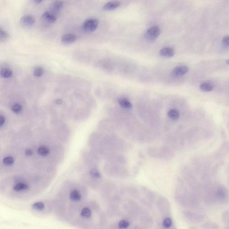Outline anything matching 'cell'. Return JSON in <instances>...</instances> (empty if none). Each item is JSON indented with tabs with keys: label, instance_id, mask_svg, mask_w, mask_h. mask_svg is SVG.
Here are the masks:
<instances>
[{
	"label": "cell",
	"instance_id": "cell-23",
	"mask_svg": "<svg viewBox=\"0 0 229 229\" xmlns=\"http://www.w3.org/2000/svg\"><path fill=\"white\" fill-rule=\"evenodd\" d=\"M90 175L95 178H99L101 177L100 173L96 169H93L90 171Z\"/></svg>",
	"mask_w": 229,
	"mask_h": 229
},
{
	"label": "cell",
	"instance_id": "cell-19",
	"mask_svg": "<svg viewBox=\"0 0 229 229\" xmlns=\"http://www.w3.org/2000/svg\"><path fill=\"white\" fill-rule=\"evenodd\" d=\"M3 163L6 166H10L14 163V159L11 156H9L3 159Z\"/></svg>",
	"mask_w": 229,
	"mask_h": 229
},
{
	"label": "cell",
	"instance_id": "cell-30",
	"mask_svg": "<svg viewBox=\"0 0 229 229\" xmlns=\"http://www.w3.org/2000/svg\"><path fill=\"white\" fill-rule=\"evenodd\" d=\"M56 103L58 105H59V104H61L62 103V101L61 99H57L56 101Z\"/></svg>",
	"mask_w": 229,
	"mask_h": 229
},
{
	"label": "cell",
	"instance_id": "cell-24",
	"mask_svg": "<svg viewBox=\"0 0 229 229\" xmlns=\"http://www.w3.org/2000/svg\"><path fill=\"white\" fill-rule=\"evenodd\" d=\"M163 225L164 226L167 227V228L170 227L172 225V221L171 219L169 218H166L163 221Z\"/></svg>",
	"mask_w": 229,
	"mask_h": 229
},
{
	"label": "cell",
	"instance_id": "cell-1",
	"mask_svg": "<svg viewBox=\"0 0 229 229\" xmlns=\"http://www.w3.org/2000/svg\"><path fill=\"white\" fill-rule=\"evenodd\" d=\"M98 21L94 18H90L85 20L82 24V30L85 32L91 33L94 31L97 28Z\"/></svg>",
	"mask_w": 229,
	"mask_h": 229
},
{
	"label": "cell",
	"instance_id": "cell-28",
	"mask_svg": "<svg viewBox=\"0 0 229 229\" xmlns=\"http://www.w3.org/2000/svg\"><path fill=\"white\" fill-rule=\"evenodd\" d=\"M25 154L26 155L30 156H31L33 152H32V151L30 150V149H27V150H25Z\"/></svg>",
	"mask_w": 229,
	"mask_h": 229
},
{
	"label": "cell",
	"instance_id": "cell-31",
	"mask_svg": "<svg viewBox=\"0 0 229 229\" xmlns=\"http://www.w3.org/2000/svg\"><path fill=\"white\" fill-rule=\"evenodd\" d=\"M226 64H227V65H229V59H227V60H226Z\"/></svg>",
	"mask_w": 229,
	"mask_h": 229
},
{
	"label": "cell",
	"instance_id": "cell-27",
	"mask_svg": "<svg viewBox=\"0 0 229 229\" xmlns=\"http://www.w3.org/2000/svg\"><path fill=\"white\" fill-rule=\"evenodd\" d=\"M5 122V117L4 116L1 115H0V127H1V128L4 125Z\"/></svg>",
	"mask_w": 229,
	"mask_h": 229
},
{
	"label": "cell",
	"instance_id": "cell-13",
	"mask_svg": "<svg viewBox=\"0 0 229 229\" xmlns=\"http://www.w3.org/2000/svg\"><path fill=\"white\" fill-rule=\"evenodd\" d=\"M167 115L172 120H176L180 117V113L176 109H172L168 111Z\"/></svg>",
	"mask_w": 229,
	"mask_h": 229
},
{
	"label": "cell",
	"instance_id": "cell-26",
	"mask_svg": "<svg viewBox=\"0 0 229 229\" xmlns=\"http://www.w3.org/2000/svg\"><path fill=\"white\" fill-rule=\"evenodd\" d=\"M222 43L224 46H227V47H229V36H226L223 37L222 40Z\"/></svg>",
	"mask_w": 229,
	"mask_h": 229
},
{
	"label": "cell",
	"instance_id": "cell-12",
	"mask_svg": "<svg viewBox=\"0 0 229 229\" xmlns=\"http://www.w3.org/2000/svg\"><path fill=\"white\" fill-rule=\"evenodd\" d=\"M29 186L28 185L24 183H18L14 186L13 189L15 191L17 192H20V191H24L27 190L29 189Z\"/></svg>",
	"mask_w": 229,
	"mask_h": 229
},
{
	"label": "cell",
	"instance_id": "cell-2",
	"mask_svg": "<svg viewBox=\"0 0 229 229\" xmlns=\"http://www.w3.org/2000/svg\"><path fill=\"white\" fill-rule=\"evenodd\" d=\"M160 29L157 26L152 27L147 30L145 34V38L149 41H153L158 38L160 34Z\"/></svg>",
	"mask_w": 229,
	"mask_h": 229
},
{
	"label": "cell",
	"instance_id": "cell-9",
	"mask_svg": "<svg viewBox=\"0 0 229 229\" xmlns=\"http://www.w3.org/2000/svg\"><path fill=\"white\" fill-rule=\"evenodd\" d=\"M120 3L117 1H111L105 4L103 7L104 10H112L116 9L120 5Z\"/></svg>",
	"mask_w": 229,
	"mask_h": 229
},
{
	"label": "cell",
	"instance_id": "cell-18",
	"mask_svg": "<svg viewBox=\"0 0 229 229\" xmlns=\"http://www.w3.org/2000/svg\"><path fill=\"white\" fill-rule=\"evenodd\" d=\"M81 215L83 217L89 218L91 217L92 213L90 208H85L81 210Z\"/></svg>",
	"mask_w": 229,
	"mask_h": 229
},
{
	"label": "cell",
	"instance_id": "cell-7",
	"mask_svg": "<svg viewBox=\"0 0 229 229\" xmlns=\"http://www.w3.org/2000/svg\"><path fill=\"white\" fill-rule=\"evenodd\" d=\"M42 18L44 21L50 23H55L57 20V16L50 12H45L43 13Z\"/></svg>",
	"mask_w": 229,
	"mask_h": 229
},
{
	"label": "cell",
	"instance_id": "cell-25",
	"mask_svg": "<svg viewBox=\"0 0 229 229\" xmlns=\"http://www.w3.org/2000/svg\"><path fill=\"white\" fill-rule=\"evenodd\" d=\"M129 225V222L125 220H122L119 222V226L120 228H126L128 227Z\"/></svg>",
	"mask_w": 229,
	"mask_h": 229
},
{
	"label": "cell",
	"instance_id": "cell-20",
	"mask_svg": "<svg viewBox=\"0 0 229 229\" xmlns=\"http://www.w3.org/2000/svg\"><path fill=\"white\" fill-rule=\"evenodd\" d=\"M44 74V69L41 67H37L34 71V76L36 77H40Z\"/></svg>",
	"mask_w": 229,
	"mask_h": 229
},
{
	"label": "cell",
	"instance_id": "cell-29",
	"mask_svg": "<svg viewBox=\"0 0 229 229\" xmlns=\"http://www.w3.org/2000/svg\"><path fill=\"white\" fill-rule=\"evenodd\" d=\"M33 1L35 3H37V4H40V3H41L44 0H33Z\"/></svg>",
	"mask_w": 229,
	"mask_h": 229
},
{
	"label": "cell",
	"instance_id": "cell-3",
	"mask_svg": "<svg viewBox=\"0 0 229 229\" xmlns=\"http://www.w3.org/2000/svg\"><path fill=\"white\" fill-rule=\"evenodd\" d=\"M64 5V2L61 0L55 1L50 5V12L56 15L59 14L63 10Z\"/></svg>",
	"mask_w": 229,
	"mask_h": 229
},
{
	"label": "cell",
	"instance_id": "cell-15",
	"mask_svg": "<svg viewBox=\"0 0 229 229\" xmlns=\"http://www.w3.org/2000/svg\"><path fill=\"white\" fill-rule=\"evenodd\" d=\"M200 89L201 90L205 92L210 91L213 89V85L210 82H204L200 85Z\"/></svg>",
	"mask_w": 229,
	"mask_h": 229
},
{
	"label": "cell",
	"instance_id": "cell-6",
	"mask_svg": "<svg viewBox=\"0 0 229 229\" xmlns=\"http://www.w3.org/2000/svg\"><path fill=\"white\" fill-rule=\"evenodd\" d=\"M77 40V36L75 34H67L63 36L61 41L65 44H70L75 43Z\"/></svg>",
	"mask_w": 229,
	"mask_h": 229
},
{
	"label": "cell",
	"instance_id": "cell-14",
	"mask_svg": "<svg viewBox=\"0 0 229 229\" xmlns=\"http://www.w3.org/2000/svg\"><path fill=\"white\" fill-rule=\"evenodd\" d=\"M10 38V34L8 32L0 27V42L3 43L5 42Z\"/></svg>",
	"mask_w": 229,
	"mask_h": 229
},
{
	"label": "cell",
	"instance_id": "cell-5",
	"mask_svg": "<svg viewBox=\"0 0 229 229\" xmlns=\"http://www.w3.org/2000/svg\"><path fill=\"white\" fill-rule=\"evenodd\" d=\"M189 71V68L187 66L180 65L177 66L173 69L172 74L174 76H181L187 73Z\"/></svg>",
	"mask_w": 229,
	"mask_h": 229
},
{
	"label": "cell",
	"instance_id": "cell-8",
	"mask_svg": "<svg viewBox=\"0 0 229 229\" xmlns=\"http://www.w3.org/2000/svg\"><path fill=\"white\" fill-rule=\"evenodd\" d=\"M175 50L171 47L163 48L160 51V54L165 57H171L175 55Z\"/></svg>",
	"mask_w": 229,
	"mask_h": 229
},
{
	"label": "cell",
	"instance_id": "cell-10",
	"mask_svg": "<svg viewBox=\"0 0 229 229\" xmlns=\"http://www.w3.org/2000/svg\"><path fill=\"white\" fill-rule=\"evenodd\" d=\"M118 103L120 106L125 109H131L133 107L131 103L126 98H120L118 100Z\"/></svg>",
	"mask_w": 229,
	"mask_h": 229
},
{
	"label": "cell",
	"instance_id": "cell-4",
	"mask_svg": "<svg viewBox=\"0 0 229 229\" xmlns=\"http://www.w3.org/2000/svg\"><path fill=\"white\" fill-rule=\"evenodd\" d=\"M20 22L23 27L30 28L32 27L35 23V18L32 15L27 14L23 16L20 19Z\"/></svg>",
	"mask_w": 229,
	"mask_h": 229
},
{
	"label": "cell",
	"instance_id": "cell-16",
	"mask_svg": "<svg viewBox=\"0 0 229 229\" xmlns=\"http://www.w3.org/2000/svg\"><path fill=\"white\" fill-rule=\"evenodd\" d=\"M13 75V72L10 69L8 68H3L1 70V75L2 77L7 79L11 77Z\"/></svg>",
	"mask_w": 229,
	"mask_h": 229
},
{
	"label": "cell",
	"instance_id": "cell-21",
	"mask_svg": "<svg viewBox=\"0 0 229 229\" xmlns=\"http://www.w3.org/2000/svg\"><path fill=\"white\" fill-rule=\"evenodd\" d=\"M11 110L14 113H20L22 110V106L18 103H16L12 105L11 107Z\"/></svg>",
	"mask_w": 229,
	"mask_h": 229
},
{
	"label": "cell",
	"instance_id": "cell-17",
	"mask_svg": "<svg viewBox=\"0 0 229 229\" xmlns=\"http://www.w3.org/2000/svg\"><path fill=\"white\" fill-rule=\"evenodd\" d=\"M49 152V149L45 146H41L38 149V154L43 157L48 155Z\"/></svg>",
	"mask_w": 229,
	"mask_h": 229
},
{
	"label": "cell",
	"instance_id": "cell-11",
	"mask_svg": "<svg viewBox=\"0 0 229 229\" xmlns=\"http://www.w3.org/2000/svg\"><path fill=\"white\" fill-rule=\"evenodd\" d=\"M70 198L72 201H79L81 199V194L80 192L77 189L73 190L72 191L70 194Z\"/></svg>",
	"mask_w": 229,
	"mask_h": 229
},
{
	"label": "cell",
	"instance_id": "cell-22",
	"mask_svg": "<svg viewBox=\"0 0 229 229\" xmlns=\"http://www.w3.org/2000/svg\"><path fill=\"white\" fill-rule=\"evenodd\" d=\"M32 207L34 209L38 210H42L44 208V204L42 202H37L35 203L32 205Z\"/></svg>",
	"mask_w": 229,
	"mask_h": 229
}]
</instances>
